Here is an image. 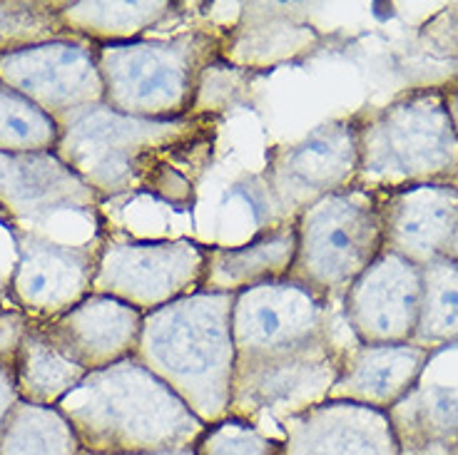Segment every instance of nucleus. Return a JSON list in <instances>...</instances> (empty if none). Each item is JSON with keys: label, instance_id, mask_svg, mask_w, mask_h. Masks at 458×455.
I'll return each mask as SVG.
<instances>
[{"label": "nucleus", "instance_id": "obj_2", "mask_svg": "<svg viewBox=\"0 0 458 455\" xmlns=\"http://www.w3.org/2000/svg\"><path fill=\"white\" fill-rule=\"evenodd\" d=\"M88 455H140L187 448L205 423L138 356L92 371L57 403Z\"/></svg>", "mask_w": 458, "mask_h": 455}, {"label": "nucleus", "instance_id": "obj_27", "mask_svg": "<svg viewBox=\"0 0 458 455\" xmlns=\"http://www.w3.org/2000/svg\"><path fill=\"white\" fill-rule=\"evenodd\" d=\"M195 451L197 455H284V441L254 423L227 416L207 426Z\"/></svg>", "mask_w": 458, "mask_h": 455}, {"label": "nucleus", "instance_id": "obj_20", "mask_svg": "<svg viewBox=\"0 0 458 455\" xmlns=\"http://www.w3.org/2000/svg\"><path fill=\"white\" fill-rule=\"evenodd\" d=\"M297 257V232L276 224L240 247H207V272L202 291L240 294L252 286L279 282L292 274Z\"/></svg>", "mask_w": 458, "mask_h": 455}, {"label": "nucleus", "instance_id": "obj_19", "mask_svg": "<svg viewBox=\"0 0 458 455\" xmlns=\"http://www.w3.org/2000/svg\"><path fill=\"white\" fill-rule=\"evenodd\" d=\"M431 353L416 341L356 343L354 349L344 351L329 400H346L391 413L419 388Z\"/></svg>", "mask_w": 458, "mask_h": 455}, {"label": "nucleus", "instance_id": "obj_4", "mask_svg": "<svg viewBox=\"0 0 458 455\" xmlns=\"http://www.w3.org/2000/svg\"><path fill=\"white\" fill-rule=\"evenodd\" d=\"M356 114L359 187L386 194L416 184H458V132L444 85L411 88Z\"/></svg>", "mask_w": 458, "mask_h": 455}, {"label": "nucleus", "instance_id": "obj_8", "mask_svg": "<svg viewBox=\"0 0 458 455\" xmlns=\"http://www.w3.org/2000/svg\"><path fill=\"white\" fill-rule=\"evenodd\" d=\"M342 358L344 349L332 336L289 351L237 358L229 416L254 426L267 418L284 426L329 400Z\"/></svg>", "mask_w": 458, "mask_h": 455}, {"label": "nucleus", "instance_id": "obj_7", "mask_svg": "<svg viewBox=\"0 0 458 455\" xmlns=\"http://www.w3.org/2000/svg\"><path fill=\"white\" fill-rule=\"evenodd\" d=\"M359 174V114L327 120L297 142L275 145L257 177L264 205L279 224H292L304 209L349 190Z\"/></svg>", "mask_w": 458, "mask_h": 455}, {"label": "nucleus", "instance_id": "obj_29", "mask_svg": "<svg viewBox=\"0 0 458 455\" xmlns=\"http://www.w3.org/2000/svg\"><path fill=\"white\" fill-rule=\"evenodd\" d=\"M18 403V388H15V375H13V358L0 361V426L5 421L8 410Z\"/></svg>", "mask_w": 458, "mask_h": 455}, {"label": "nucleus", "instance_id": "obj_31", "mask_svg": "<svg viewBox=\"0 0 458 455\" xmlns=\"http://www.w3.org/2000/svg\"><path fill=\"white\" fill-rule=\"evenodd\" d=\"M140 455H197V451H195V445H187V448H174V451H157V453H140Z\"/></svg>", "mask_w": 458, "mask_h": 455}, {"label": "nucleus", "instance_id": "obj_21", "mask_svg": "<svg viewBox=\"0 0 458 455\" xmlns=\"http://www.w3.org/2000/svg\"><path fill=\"white\" fill-rule=\"evenodd\" d=\"M13 375L18 399L40 406H57L88 371L50 339L40 321H30L13 349Z\"/></svg>", "mask_w": 458, "mask_h": 455}, {"label": "nucleus", "instance_id": "obj_18", "mask_svg": "<svg viewBox=\"0 0 458 455\" xmlns=\"http://www.w3.org/2000/svg\"><path fill=\"white\" fill-rule=\"evenodd\" d=\"M319 43L304 5L247 3L240 21L225 30L219 63L237 70H272L310 55Z\"/></svg>", "mask_w": 458, "mask_h": 455}, {"label": "nucleus", "instance_id": "obj_32", "mask_svg": "<svg viewBox=\"0 0 458 455\" xmlns=\"http://www.w3.org/2000/svg\"><path fill=\"white\" fill-rule=\"evenodd\" d=\"M444 257H446V259H451V262L458 264V229H456V234H454V240H451V244H448V249Z\"/></svg>", "mask_w": 458, "mask_h": 455}, {"label": "nucleus", "instance_id": "obj_17", "mask_svg": "<svg viewBox=\"0 0 458 455\" xmlns=\"http://www.w3.org/2000/svg\"><path fill=\"white\" fill-rule=\"evenodd\" d=\"M145 314L120 299L90 294L53 321H40L50 339L88 374L138 353Z\"/></svg>", "mask_w": 458, "mask_h": 455}, {"label": "nucleus", "instance_id": "obj_23", "mask_svg": "<svg viewBox=\"0 0 458 455\" xmlns=\"http://www.w3.org/2000/svg\"><path fill=\"white\" fill-rule=\"evenodd\" d=\"M0 455H85V451L57 406L18 399L0 426Z\"/></svg>", "mask_w": 458, "mask_h": 455}, {"label": "nucleus", "instance_id": "obj_26", "mask_svg": "<svg viewBox=\"0 0 458 455\" xmlns=\"http://www.w3.org/2000/svg\"><path fill=\"white\" fill-rule=\"evenodd\" d=\"M70 35L57 5L46 3H0V55Z\"/></svg>", "mask_w": 458, "mask_h": 455}, {"label": "nucleus", "instance_id": "obj_10", "mask_svg": "<svg viewBox=\"0 0 458 455\" xmlns=\"http://www.w3.org/2000/svg\"><path fill=\"white\" fill-rule=\"evenodd\" d=\"M0 82L53 120L105 103L98 46L75 35L0 55Z\"/></svg>", "mask_w": 458, "mask_h": 455}, {"label": "nucleus", "instance_id": "obj_1", "mask_svg": "<svg viewBox=\"0 0 458 455\" xmlns=\"http://www.w3.org/2000/svg\"><path fill=\"white\" fill-rule=\"evenodd\" d=\"M55 122L57 157L100 199L148 194L177 209L195 206L219 137V117L207 110L177 120H148L100 103Z\"/></svg>", "mask_w": 458, "mask_h": 455}, {"label": "nucleus", "instance_id": "obj_5", "mask_svg": "<svg viewBox=\"0 0 458 455\" xmlns=\"http://www.w3.org/2000/svg\"><path fill=\"white\" fill-rule=\"evenodd\" d=\"M222 43L225 30L195 28L170 38L98 46L105 105L148 120L192 114L205 72L219 63Z\"/></svg>", "mask_w": 458, "mask_h": 455}, {"label": "nucleus", "instance_id": "obj_15", "mask_svg": "<svg viewBox=\"0 0 458 455\" xmlns=\"http://www.w3.org/2000/svg\"><path fill=\"white\" fill-rule=\"evenodd\" d=\"M284 455H399L391 413L327 400L282 426Z\"/></svg>", "mask_w": 458, "mask_h": 455}, {"label": "nucleus", "instance_id": "obj_25", "mask_svg": "<svg viewBox=\"0 0 458 455\" xmlns=\"http://www.w3.org/2000/svg\"><path fill=\"white\" fill-rule=\"evenodd\" d=\"M55 145V120L0 82V152H43Z\"/></svg>", "mask_w": 458, "mask_h": 455}, {"label": "nucleus", "instance_id": "obj_14", "mask_svg": "<svg viewBox=\"0 0 458 455\" xmlns=\"http://www.w3.org/2000/svg\"><path fill=\"white\" fill-rule=\"evenodd\" d=\"M100 194L75 170L43 152H0V206L23 224H43L57 212H85L100 206Z\"/></svg>", "mask_w": 458, "mask_h": 455}, {"label": "nucleus", "instance_id": "obj_22", "mask_svg": "<svg viewBox=\"0 0 458 455\" xmlns=\"http://www.w3.org/2000/svg\"><path fill=\"white\" fill-rule=\"evenodd\" d=\"M174 11H177V5L167 3V0L65 3V5H57L65 30L75 38L98 43V46L140 40L152 28L165 23Z\"/></svg>", "mask_w": 458, "mask_h": 455}, {"label": "nucleus", "instance_id": "obj_3", "mask_svg": "<svg viewBox=\"0 0 458 455\" xmlns=\"http://www.w3.org/2000/svg\"><path fill=\"white\" fill-rule=\"evenodd\" d=\"M234 296L195 291L142 319L138 356L205 426L229 416L237 349Z\"/></svg>", "mask_w": 458, "mask_h": 455}, {"label": "nucleus", "instance_id": "obj_30", "mask_svg": "<svg viewBox=\"0 0 458 455\" xmlns=\"http://www.w3.org/2000/svg\"><path fill=\"white\" fill-rule=\"evenodd\" d=\"M444 90H446V100H448V113H451V120H454V125H456L458 132V75L454 80H448L444 85Z\"/></svg>", "mask_w": 458, "mask_h": 455}, {"label": "nucleus", "instance_id": "obj_16", "mask_svg": "<svg viewBox=\"0 0 458 455\" xmlns=\"http://www.w3.org/2000/svg\"><path fill=\"white\" fill-rule=\"evenodd\" d=\"M384 249L416 266L446 254L458 229V184H416L381 194Z\"/></svg>", "mask_w": 458, "mask_h": 455}, {"label": "nucleus", "instance_id": "obj_12", "mask_svg": "<svg viewBox=\"0 0 458 455\" xmlns=\"http://www.w3.org/2000/svg\"><path fill=\"white\" fill-rule=\"evenodd\" d=\"M421 266L381 251L344 291V316L356 343H409L421 316Z\"/></svg>", "mask_w": 458, "mask_h": 455}, {"label": "nucleus", "instance_id": "obj_28", "mask_svg": "<svg viewBox=\"0 0 458 455\" xmlns=\"http://www.w3.org/2000/svg\"><path fill=\"white\" fill-rule=\"evenodd\" d=\"M399 455H458V433L394 423Z\"/></svg>", "mask_w": 458, "mask_h": 455}, {"label": "nucleus", "instance_id": "obj_11", "mask_svg": "<svg viewBox=\"0 0 458 455\" xmlns=\"http://www.w3.org/2000/svg\"><path fill=\"white\" fill-rule=\"evenodd\" d=\"M232 336L237 358L299 349L332 336V301L292 276L234 294Z\"/></svg>", "mask_w": 458, "mask_h": 455}, {"label": "nucleus", "instance_id": "obj_13", "mask_svg": "<svg viewBox=\"0 0 458 455\" xmlns=\"http://www.w3.org/2000/svg\"><path fill=\"white\" fill-rule=\"evenodd\" d=\"M18 264L11 289L18 307L35 321H53L92 294L103 244L70 247L30 229L15 234Z\"/></svg>", "mask_w": 458, "mask_h": 455}, {"label": "nucleus", "instance_id": "obj_24", "mask_svg": "<svg viewBox=\"0 0 458 455\" xmlns=\"http://www.w3.org/2000/svg\"><path fill=\"white\" fill-rule=\"evenodd\" d=\"M424 294L413 341L428 351L458 341V264L441 257L421 266Z\"/></svg>", "mask_w": 458, "mask_h": 455}, {"label": "nucleus", "instance_id": "obj_9", "mask_svg": "<svg viewBox=\"0 0 458 455\" xmlns=\"http://www.w3.org/2000/svg\"><path fill=\"white\" fill-rule=\"evenodd\" d=\"M207 247L192 240H107L92 294L120 299L142 314L202 291Z\"/></svg>", "mask_w": 458, "mask_h": 455}, {"label": "nucleus", "instance_id": "obj_6", "mask_svg": "<svg viewBox=\"0 0 458 455\" xmlns=\"http://www.w3.org/2000/svg\"><path fill=\"white\" fill-rule=\"evenodd\" d=\"M292 279L332 301L384 251L381 194L359 184L334 192L294 219Z\"/></svg>", "mask_w": 458, "mask_h": 455}]
</instances>
